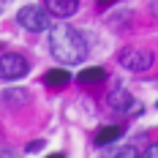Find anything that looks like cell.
I'll return each mask as SVG.
<instances>
[{"mask_svg":"<svg viewBox=\"0 0 158 158\" xmlns=\"http://www.w3.org/2000/svg\"><path fill=\"white\" fill-rule=\"evenodd\" d=\"M49 52H52V57L57 63L77 65L87 57V41L71 25H55L49 30Z\"/></svg>","mask_w":158,"mask_h":158,"instance_id":"6da1fadb","label":"cell"},{"mask_svg":"<svg viewBox=\"0 0 158 158\" xmlns=\"http://www.w3.org/2000/svg\"><path fill=\"white\" fill-rule=\"evenodd\" d=\"M27 71H30V63L25 55H19V52H3L0 55V79L3 82H16V79L27 77Z\"/></svg>","mask_w":158,"mask_h":158,"instance_id":"7a4b0ae2","label":"cell"},{"mask_svg":"<svg viewBox=\"0 0 158 158\" xmlns=\"http://www.w3.org/2000/svg\"><path fill=\"white\" fill-rule=\"evenodd\" d=\"M49 11L47 8H41V6H22L19 8V14H16V19H19V25L25 27V30H30V33H44L49 30Z\"/></svg>","mask_w":158,"mask_h":158,"instance_id":"3957f363","label":"cell"},{"mask_svg":"<svg viewBox=\"0 0 158 158\" xmlns=\"http://www.w3.org/2000/svg\"><path fill=\"white\" fill-rule=\"evenodd\" d=\"M117 60H120V65L123 68H128V71H134V74H142V71H147L150 65H153V52L150 49H139V47H126L120 55H117Z\"/></svg>","mask_w":158,"mask_h":158,"instance_id":"277c9868","label":"cell"},{"mask_svg":"<svg viewBox=\"0 0 158 158\" xmlns=\"http://www.w3.org/2000/svg\"><path fill=\"white\" fill-rule=\"evenodd\" d=\"M0 104H3V106H11V109L27 106V104H30V90H27V87H11V90H3V93H0Z\"/></svg>","mask_w":158,"mask_h":158,"instance_id":"5b68a950","label":"cell"},{"mask_svg":"<svg viewBox=\"0 0 158 158\" xmlns=\"http://www.w3.org/2000/svg\"><path fill=\"white\" fill-rule=\"evenodd\" d=\"M44 8H47L52 16L65 19V16H74V14H77L79 0H44Z\"/></svg>","mask_w":158,"mask_h":158,"instance_id":"8992f818","label":"cell"},{"mask_svg":"<svg viewBox=\"0 0 158 158\" xmlns=\"http://www.w3.org/2000/svg\"><path fill=\"white\" fill-rule=\"evenodd\" d=\"M106 104H109L114 112H128V109H131V104H134V98H131V93H128L126 87H117V90H112V93H109Z\"/></svg>","mask_w":158,"mask_h":158,"instance_id":"52a82bcc","label":"cell"},{"mask_svg":"<svg viewBox=\"0 0 158 158\" xmlns=\"http://www.w3.org/2000/svg\"><path fill=\"white\" fill-rule=\"evenodd\" d=\"M123 136V128L120 126H104V128H98V134H95V144H112V142H117Z\"/></svg>","mask_w":158,"mask_h":158,"instance_id":"ba28073f","label":"cell"},{"mask_svg":"<svg viewBox=\"0 0 158 158\" xmlns=\"http://www.w3.org/2000/svg\"><path fill=\"white\" fill-rule=\"evenodd\" d=\"M68 82H71V77H68L65 68H52L47 77H44V85H49V87H65Z\"/></svg>","mask_w":158,"mask_h":158,"instance_id":"9c48e42d","label":"cell"},{"mask_svg":"<svg viewBox=\"0 0 158 158\" xmlns=\"http://www.w3.org/2000/svg\"><path fill=\"white\" fill-rule=\"evenodd\" d=\"M104 77H106V74H104V68H98V65H95V68H85L77 79L82 82V85H98Z\"/></svg>","mask_w":158,"mask_h":158,"instance_id":"30bf717a","label":"cell"},{"mask_svg":"<svg viewBox=\"0 0 158 158\" xmlns=\"http://www.w3.org/2000/svg\"><path fill=\"white\" fill-rule=\"evenodd\" d=\"M144 156H147V158H158V142H156V144H147Z\"/></svg>","mask_w":158,"mask_h":158,"instance_id":"8fae6325","label":"cell"},{"mask_svg":"<svg viewBox=\"0 0 158 158\" xmlns=\"http://www.w3.org/2000/svg\"><path fill=\"white\" fill-rule=\"evenodd\" d=\"M117 156H126V158H131V156H136V147H123V150H117Z\"/></svg>","mask_w":158,"mask_h":158,"instance_id":"7c38bea8","label":"cell"},{"mask_svg":"<svg viewBox=\"0 0 158 158\" xmlns=\"http://www.w3.org/2000/svg\"><path fill=\"white\" fill-rule=\"evenodd\" d=\"M41 147H44V142H30L25 150H27V153H35V150H41Z\"/></svg>","mask_w":158,"mask_h":158,"instance_id":"4fadbf2b","label":"cell"},{"mask_svg":"<svg viewBox=\"0 0 158 158\" xmlns=\"http://www.w3.org/2000/svg\"><path fill=\"white\" fill-rule=\"evenodd\" d=\"M8 3H11V0H0V14L6 11V6H8Z\"/></svg>","mask_w":158,"mask_h":158,"instance_id":"5bb4252c","label":"cell"},{"mask_svg":"<svg viewBox=\"0 0 158 158\" xmlns=\"http://www.w3.org/2000/svg\"><path fill=\"white\" fill-rule=\"evenodd\" d=\"M98 3H101V6H109V3H114V0H98Z\"/></svg>","mask_w":158,"mask_h":158,"instance_id":"9a60e30c","label":"cell"},{"mask_svg":"<svg viewBox=\"0 0 158 158\" xmlns=\"http://www.w3.org/2000/svg\"><path fill=\"white\" fill-rule=\"evenodd\" d=\"M156 109H158V101H156Z\"/></svg>","mask_w":158,"mask_h":158,"instance_id":"2e32d148","label":"cell"}]
</instances>
